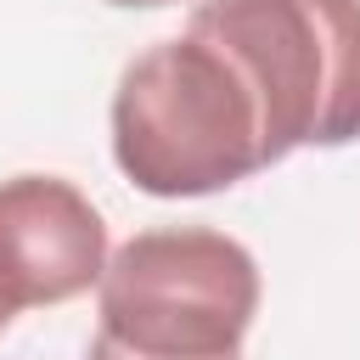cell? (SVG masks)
<instances>
[{
  "instance_id": "6",
  "label": "cell",
  "mask_w": 360,
  "mask_h": 360,
  "mask_svg": "<svg viewBox=\"0 0 360 360\" xmlns=\"http://www.w3.org/2000/svg\"><path fill=\"white\" fill-rule=\"evenodd\" d=\"M6 326H11V321H6V315H0V332H6Z\"/></svg>"
},
{
  "instance_id": "4",
  "label": "cell",
  "mask_w": 360,
  "mask_h": 360,
  "mask_svg": "<svg viewBox=\"0 0 360 360\" xmlns=\"http://www.w3.org/2000/svg\"><path fill=\"white\" fill-rule=\"evenodd\" d=\"M107 225L62 174L0 180V315L51 309L90 292L107 270Z\"/></svg>"
},
{
  "instance_id": "3",
  "label": "cell",
  "mask_w": 360,
  "mask_h": 360,
  "mask_svg": "<svg viewBox=\"0 0 360 360\" xmlns=\"http://www.w3.org/2000/svg\"><path fill=\"white\" fill-rule=\"evenodd\" d=\"M186 34L248 79L270 163L360 135V0H197Z\"/></svg>"
},
{
  "instance_id": "1",
  "label": "cell",
  "mask_w": 360,
  "mask_h": 360,
  "mask_svg": "<svg viewBox=\"0 0 360 360\" xmlns=\"http://www.w3.org/2000/svg\"><path fill=\"white\" fill-rule=\"evenodd\" d=\"M112 163L146 197H208L270 169L264 118L236 62L197 34L146 45L112 90Z\"/></svg>"
},
{
  "instance_id": "5",
  "label": "cell",
  "mask_w": 360,
  "mask_h": 360,
  "mask_svg": "<svg viewBox=\"0 0 360 360\" xmlns=\"http://www.w3.org/2000/svg\"><path fill=\"white\" fill-rule=\"evenodd\" d=\"M107 6H124V11H152V6H174V0H107Z\"/></svg>"
},
{
  "instance_id": "2",
  "label": "cell",
  "mask_w": 360,
  "mask_h": 360,
  "mask_svg": "<svg viewBox=\"0 0 360 360\" xmlns=\"http://www.w3.org/2000/svg\"><path fill=\"white\" fill-rule=\"evenodd\" d=\"M259 315L253 253L208 225L135 231L96 281L84 360H242Z\"/></svg>"
}]
</instances>
